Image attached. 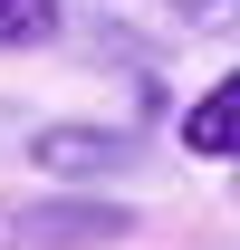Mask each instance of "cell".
<instances>
[{
  "label": "cell",
  "instance_id": "277c9868",
  "mask_svg": "<svg viewBox=\"0 0 240 250\" xmlns=\"http://www.w3.org/2000/svg\"><path fill=\"white\" fill-rule=\"evenodd\" d=\"M67 29V0H0V48H48Z\"/></svg>",
  "mask_w": 240,
  "mask_h": 250
},
{
  "label": "cell",
  "instance_id": "6da1fadb",
  "mask_svg": "<svg viewBox=\"0 0 240 250\" xmlns=\"http://www.w3.org/2000/svg\"><path fill=\"white\" fill-rule=\"evenodd\" d=\"M173 135H182V154H192V164H240V67H221V77L182 106Z\"/></svg>",
  "mask_w": 240,
  "mask_h": 250
},
{
  "label": "cell",
  "instance_id": "7a4b0ae2",
  "mask_svg": "<svg viewBox=\"0 0 240 250\" xmlns=\"http://www.w3.org/2000/svg\"><path fill=\"white\" fill-rule=\"evenodd\" d=\"M29 164L58 173V183H96L106 164H125V145L106 135V125H39V135H29Z\"/></svg>",
  "mask_w": 240,
  "mask_h": 250
},
{
  "label": "cell",
  "instance_id": "3957f363",
  "mask_svg": "<svg viewBox=\"0 0 240 250\" xmlns=\"http://www.w3.org/2000/svg\"><path fill=\"white\" fill-rule=\"evenodd\" d=\"M125 221H135L125 202H39V212H29V241L39 250H87V241H116Z\"/></svg>",
  "mask_w": 240,
  "mask_h": 250
}]
</instances>
